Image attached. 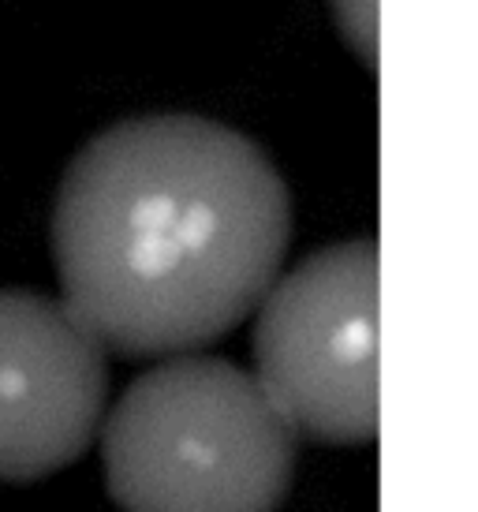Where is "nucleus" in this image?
<instances>
[{
	"mask_svg": "<svg viewBox=\"0 0 478 512\" xmlns=\"http://www.w3.org/2000/svg\"><path fill=\"white\" fill-rule=\"evenodd\" d=\"M98 434L124 512H277L296 483L299 434L251 370L217 356L139 374Z\"/></svg>",
	"mask_w": 478,
	"mask_h": 512,
	"instance_id": "obj_2",
	"label": "nucleus"
},
{
	"mask_svg": "<svg viewBox=\"0 0 478 512\" xmlns=\"http://www.w3.org/2000/svg\"><path fill=\"white\" fill-rule=\"evenodd\" d=\"M292 199L247 135L187 113L113 124L75 154L53 210L64 303L105 352L191 356L258 311Z\"/></svg>",
	"mask_w": 478,
	"mask_h": 512,
	"instance_id": "obj_1",
	"label": "nucleus"
},
{
	"mask_svg": "<svg viewBox=\"0 0 478 512\" xmlns=\"http://www.w3.org/2000/svg\"><path fill=\"white\" fill-rule=\"evenodd\" d=\"M254 382L296 434H378V243H333L273 281L254 322Z\"/></svg>",
	"mask_w": 478,
	"mask_h": 512,
	"instance_id": "obj_3",
	"label": "nucleus"
},
{
	"mask_svg": "<svg viewBox=\"0 0 478 512\" xmlns=\"http://www.w3.org/2000/svg\"><path fill=\"white\" fill-rule=\"evenodd\" d=\"M333 12L355 53H363L366 64H374V0H333Z\"/></svg>",
	"mask_w": 478,
	"mask_h": 512,
	"instance_id": "obj_5",
	"label": "nucleus"
},
{
	"mask_svg": "<svg viewBox=\"0 0 478 512\" xmlns=\"http://www.w3.org/2000/svg\"><path fill=\"white\" fill-rule=\"evenodd\" d=\"M109 352L64 299L0 292V483L64 471L98 438Z\"/></svg>",
	"mask_w": 478,
	"mask_h": 512,
	"instance_id": "obj_4",
	"label": "nucleus"
}]
</instances>
